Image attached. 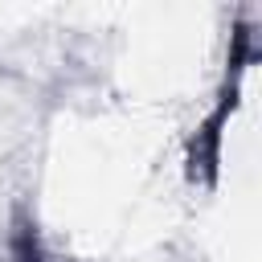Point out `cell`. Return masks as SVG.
Masks as SVG:
<instances>
[{
  "mask_svg": "<svg viewBox=\"0 0 262 262\" xmlns=\"http://www.w3.org/2000/svg\"><path fill=\"white\" fill-rule=\"evenodd\" d=\"M250 33L237 29L233 33V57H229V74H225V86H221V98L217 106L209 111V119L196 127L192 143H188V176L213 184L217 180V164H221V135H225V123H229V111L237 106V90H242V74H246V61L254 57L250 49Z\"/></svg>",
  "mask_w": 262,
  "mask_h": 262,
  "instance_id": "1",
  "label": "cell"
},
{
  "mask_svg": "<svg viewBox=\"0 0 262 262\" xmlns=\"http://www.w3.org/2000/svg\"><path fill=\"white\" fill-rule=\"evenodd\" d=\"M12 258H16V262H45L41 237H37V229H33L29 221L16 225V233H12Z\"/></svg>",
  "mask_w": 262,
  "mask_h": 262,
  "instance_id": "2",
  "label": "cell"
}]
</instances>
